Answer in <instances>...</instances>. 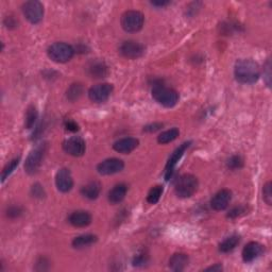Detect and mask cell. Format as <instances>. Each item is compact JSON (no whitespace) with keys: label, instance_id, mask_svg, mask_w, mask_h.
<instances>
[{"label":"cell","instance_id":"obj_27","mask_svg":"<svg viewBox=\"0 0 272 272\" xmlns=\"http://www.w3.org/2000/svg\"><path fill=\"white\" fill-rule=\"evenodd\" d=\"M163 186L161 185H157L152 187V189L150 190V191L148 192V196H147V201L150 203V204H155L159 202V200L161 199V196L162 193H163Z\"/></svg>","mask_w":272,"mask_h":272},{"label":"cell","instance_id":"obj_33","mask_svg":"<svg viewBox=\"0 0 272 272\" xmlns=\"http://www.w3.org/2000/svg\"><path fill=\"white\" fill-rule=\"evenodd\" d=\"M147 262V257L145 254H139V255H136L134 261H133V265L134 266H144V265L146 264Z\"/></svg>","mask_w":272,"mask_h":272},{"label":"cell","instance_id":"obj_30","mask_svg":"<svg viewBox=\"0 0 272 272\" xmlns=\"http://www.w3.org/2000/svg\"><path fill=\"white\" fill-rule=\"evenodd\" d=\"M272 184L271 182H267L266 184L264 185V189H263V199L264 201L266 202L268 205H271L272 204Z\"/></svg>","mask_w":272,"mask_h":272},{"label":"cell","instance_id":"obj_11","mask_svg":"<svg viewBox=\"0 0 272 272\" xmlns=\"http://www.w3.org/2000/svg\"><path fill=\"white\" fill-rule=\"evenodd\" d=\"M125 167V163L119 159H108L105 160L97 166V171L102 176H111L117 172H120Z\"/></svg>","mask_w":272,"mask_h":272},{"label":"cell","instance_id":"obj_14","mask_svg":"<svg viewBox=\"0 0 272 272\" xmlns=\"http://www.w3.org/2000/svg\"><path fill=\"white\" fill-rule=\"evenodd\" d=\"M56 189L62 192H68L74 186V180L67 168H61L55 176Z\"/></svg>","mask_w":272,"mask_h":272},{"label":"cell","instance_id":"obj_31","mask_svg":"<svg viewBox=\"0 0 272 272\" xmlns=\"http://www.w3.org/2000/svg\"><path fill=\"white\" fill-rule=\"evenodd\" d=\"M23 214V210L22 207L19 206H11L8 209V211H6V216L10 217V218H17L19 217Z\"/></svg>","mask_w":272,"mask_h":272},{"label":"cell","instance_id":"obj_18","mask_svg":"<svg viewBox=\"0 0 272 272\" xmlns=\"http://www.w3.org/2000/svg\"><path fill=\"white\" fill-rule=\"evenodd\" d=\"M139 141L138 139H136L134 137H125L121 138L117 141L114 142L113 148L115 151H117L119 153L122 154H128L132 152L134 149H136V147L138 146Z\"/></svg>","mask_w":272,"mask_h":272},{"label":"cell","instance_id":"obj_19","mask_svg":"<svg viewBox=\"0 0 272 272\" xmlns=\"http://www.w3.org/2000/svg\"><path fill=\"white\" fill-rule=\"evenodd\" d=\"M128 186L125 183H119L115 185L109 192V201L112 204H118L127 196Z\"/></svg>","mask_w":272,"mask_h":272},{"label":"cell","instance_id":"obj_15","mask_svg":"<svg viewBox=\"0 0 272 272\" xmlns=\"http://www.w3.org/2000/svg\"><path fill=\"white\" fill-rule=\"evenodd\" d=\"M265 251L264 245L260 243L251 242L245 245L243 250V260L245 263H252L257 260Z\"/></svg>","mask_w":272,"mask_h":272},{"label":"cell","instance_id":"obj_21","mask_svg":"<svg viewBox=\"0 0 272 272\" xmlns=\"http://www.w3.org/2000/svg\"><path fill=\"white\" fill-rule=\"evenodd\" d=\"M101 184L97 181H93V182H89L86 185H84L81 189V193L83 197H85L89 200H95L99 197L101 192Z\"/></svg>","mask_w":272,"mask_h":272},{"label":"cell","instance_id":"obj_25","mask_svg":"<svg viewBox=\"0 0 272 272\" xmlns=\"http://www.w3.org/2000/svg\"><path fill=\"white\" fill-rule=\"evenodd\" d=\"M38 117L37 109L34 106H29L26 112V119H25V127L26 129H32L34 127L35 122Z\"/></svg>","mask_w":272,"mask_h":272},{"label":"cell","instance_id":"obj_8","mask_svg":"<svg viewBox=\"0 0 272 272\" xmlns=\"http://www.w3.org/2000/svg\"><path fill=\"white\" fill-rule=\"evenodd\" d=\"M119 53L121 54L122 56L127 57V59L135 60L144 55L145 47L144 45L138 42L129 40V41H125L120 45Z\"/></svg>","mask_w":272,"mask_h":272},{"label":"cell","instance_id":"obj_28","mask_svg":"<svg viewBox=\"0 0 272 272\" xmlns=\"http://www.w3.org/2000/svg\"><path fill=\"white\" fill-rule=\"evenodd\" d=\"M19 161H21V158H17V159L12 160V161L10 162V163L3 168L2 173H1V182H2V183L4 182L5 179H6V178H9L10 174L16 169V167H17L18 164H19Z\"/></svg>","mask_w":272,"mask_h":272},{"label":"cell","instance_id":"obj_32","mask_svg":"<svg viewBox=\"0 0 272 272\" xmlns=\"http://www.w3.org/2000/svg\"><path fill=\"white\" fill-rule=\"evenodd\" d=\"M245 213V209L244 206H236L234 207V209H232L229 214H228V217L229 218H232V219H234V218H237L239 216H242L244 215V214Z\"/></svg>","mask_w":272,"mask_h":272},{"label":"cell","instance_id":"obj_10","mask_svg":"<svg viewBox=\"0 0 272 272\" xmlns=\"http://www.w3.org/2000/svg\"><path fill=\"white\" fill-rule=\"evenodd\" d=\"M113 93V85L109 83L97 84L90 87L88 90L89 99L96 103H102L109 99V97Z\"/></svg>","mask_w":272,"mask_h":272},{"label":"cell","instance_id":"obj_2","mask_svg":"<svg viewBox=\"0 0 272 272\" xmlns=\"http://www.w3.org/2000/svg\"><path fill=\"white\" fill-rule=\"evenodd\" d=\"M153 99L165 108H172L179 101V94L176 90L165 86L162 83H155L152 87Z\"/></svg>","mask_w":272,"mask_h":272},{"label":"cell","instance_id":"obj_6","mask_svg":"<svg viewBox=\"0 0 272 272\" xmlns=\"http://www.w3.org/2000/svg\"><path fill=\"white\" fill-rule=\"evenodd\" d=\"M23 13L25 17L27 18L31 24L36 25L42 22L44 16V6L40 1H37V0H30V1L24 3Z\"/></svg>","mask_w":272,"mask_h":272},{"label":"cell","instance_id":"obj_5","mask_svg":"<svg viewBox=\"0 0 272 272\" xmlns=\"http://www.w3.org/2000/svg\"><path fill=\"white\" fill-rule=\"evenodd\" d=\"M75 54L74 48L66 43H54L48 48V56L56 63H66Z\"/></svg>","mask_w":272,"mask_h":272},{"label":"cell","instance_id":"obj_37","mask_svg":"<svg viewBox=\"0 0 272 272\" xmlns=\"http://www.w3.org/2000/svg\"><path fill=\"white\" fill-rule=\"evenodd\" d=\"M270 67H271V65H270V60H268L267 61V63H266V65H265V70H267V74H266V82H267V85L268 86H270V78H271V74H270Z\"/></svg>","mask_w":272,"mask_h":272},{"label":"cell","instance_id":"obj_9","mask_svg":"<svg viewBox=\"0 0 272 272\" xmlns=\"http://www.w3.org/2000/svg\"><path fill=\"white\" fill-rule=\"evenodd\" d=\"M63 150L69 155L79 158L85 153L86 144L80 136H73L63 142Z\"/></svg>","mask_w":272,"mask_h":272},{"label":"cell","instance_id":"obj_12","mask_svg":"<svg viewBox=\"0 0 272 272\" xmlns=\"http://www.w3.org/2000/svg\"><path fill=\"white\" fill-rule=\"evenodd\" d=\"M190 144H191L190 141L184 142V144H182L179 148L176 149V151L172 153L170 159L168 160V163H167L166 168H165V179H166V181H168L171 178L174 167H176V165L178 164V162L181 160V158L183 157V154L185 153V151L190 148Z\"/></svg>","mask_w":272,"mask_h":272},{"label":"cell","instance_id":"obj_20","mask_svg":"<svg viewBox=\"0 0 272 272\" xmlns=\"http://www.w3.org/2000/svg\"><path fill=\"white\" fill-rule=\"evenodd\" d=\"M190 258L184 253H176L173 254L169 260V268L172 271L181 272L185 270V268L189 266Z\"/></svg>","mask_w":272,"mask_h":272},{"label":"cell","instance_id":"obj_3","mask_svg":"<svg viewBox=\"0 0 272 272\" xmlns=\"http://www.w3.org/2000/svg\"><path fill=\"white\" fill-rule=\"evenodd\" d=\"M198 186L199 182L195 176H192V174H184V176L180 177V179L177 181L174 190H176L178 197L185 199L191 197L197 191Z\"/></svg>","mask_w":272,"mask_h":272},{"label":"cell","instance_id":"obj_26","mask_svg":"<svg viewBox=\"0 0 272 272\" xmlns=\"http://www.w3.org/2000/svg\"><path fill=\"white\" fill-rule=\"evenodd\" d=\"M82 94H83L82 84L75 83V84H71L70 87L67 89L66 97H67L68 100L74 102V101L79 99L80 97L82 96Z\"/></svg>","mask_w":272,"mask_h":272},{"label":"cell","instance_id":"obj_7","mask_svg":"<svg viewBox=\"0 0 272 272\" xmlns=\"http://www.w3.org/2000/svg\"><path fill=\"white\" fill-rule=\"evenodd\" d=\"M45 150H46V149H45V145H43L34 148L33 150L30 152L27 160L25 162L26 172L29 174H34L37 172V170L40 169V167L42 165Z\"/></svg>","mask_w":272,"mask_h":272},{"label":"cell","instance_id":"obj_29","mask_svg":"<svg viewBox=\"0 0 272 272\" xmlns=\"http://www.w3.org/2000/svg\"><path fill=\"white\" fill-rule=\"evenodd\" d=\"M228 167L232 170H236V169H241L244 166V160L241 157V155H233L229 160L228 163H226Z\"/></svg>","mask_w":272,"mask_h":272},{"label":"cell","instance_id":"obj_39","mask_svg":"<svg viewBox=\"0 0 272 272\" xmlns=\"http://www.w3.org/2000/svg\"><path fill=\"white\" fill-rule=\"evenodd\" d=\"M151 3L155 6H165L167 4H169V1H152Z\"/></svg>","mask_w":272,"mask_h":272},{"label":"cell","instance_id":"obj_22","mask_svg":"<svg viewBox=\"0 0 272 272\" xmlns=\"http://www.w3.org/2000/svg\"><path fill=\"white\" fill-rule=\"evenodd\" d=\"M97 241H98V237L93 234H85V235H81L76 237L73 241V245L76 249H82L88 247V245L95 244Z\"/></svg>","mask_w":272,"mask_h":272},{"label":"cell","instance_id":"obj_23","mask_svg":"<svg viewBox=\"0 0 272 272\" xmlns=\"http://www.w3.org/2000/svg\"><path fill=\"white\" fill-rule=\"evenodd\" d=\"M241 243V236L238 235H232L228 238H225L224 241L219 245V251L222 253H228L234 250L237 245Z\"/></svg>","mask_w":272,"mask_h":272},{"label":"cell","instance_id":"obj_36","mask_svg":"<svg viewBox=\"0 0 272 272\" xmlns=\"http://www.w3.org/2000/svg\"><path fill=\"white\" fill-rule=\"evenodd\" d=\"M163 127V124H153V125H149L147 127H145L144 130L147 132H155L160 130V129Z\"/></svg>","mask_w":272,"mask_h":272},{"label":"cell","instance_id":"obj_35","mask_svg":"<svg viewBox=\"0 0 272 272\" xmlns=\"http://www.w3.org/2000/svg\"><path fill=\"white\" fill-rule=\"evenodd\" d=\"M32 192L35 197H43L44 195V190L43 187L40 184H35L33 187H32Z\"/></svg>","mask_w":272,"mask_h":272},{"label":"cell","instance_id":"obj_34","mask_svg":"<svg viewBox=\"0 0 272 272\" xmlns=\"http://www.w3.org/2000/svg\"><path fill=\"white\" fill-rule=\"evenodd\" d=\"M65 128L70 132H77L78 130H79V126H78L73 120H67L65 122Z\"/></svg>","mask_w":272,"mask_h":272},{"label":"cell","instance_id":"obj_17","mask_svg":"<svg viewBox=\"0 0 272 272\" xmlns=\"http://www.w3.org/2000/svg\"><path fill=\"white\" fill-rule=\"evenodd\" d=\"M68 221L71 225L76 228H85L92 222V216L88 212L85 211H77L70 214Z\"/></svg>","mask_w":272,"mask_h":272},{"label":"cell","instance_id":"obj_38","mask_svg":"<svg viewBox=\"0 0 272 272\" xmlns=\"http://www.w3.org/2000/svg\"><path fill=\"white\" fill-rule=\"evenodd\" d=\"M221 270H222V266L220 264H216L215 266H212V267H209L205 269V271H216V272H219Z\"/></svg>","mask_w":272,"mask_h":272},{"label":"cell","instance_id":"obj_24","mask_svg":"<svg viewBox=\"0 0 272 272\" xmlns=\"http://www.w3.org/2000/svg\"><path fill=\"white\" fill-rule=\"evenodd\" d=\"M179 134H180V131H179V129H177V128H172V129H170V130H167L163 133H161L158 136L159 144L165 145V144H168V142H171L174 139L178 138Z\"/></svg>","mask_w":272,"mask_h":272},{"label":"cell","instance_id":"obj_13","mask_svg":"<svg viewBox=\"0 0 272 272\" xmlns=\"http://www.w3.org/2000/svg\"><path fill=\"white\" fill-rule=\"evenodd\" d=\"M87 75L94 79H102L109 75V68L107 64L102 60L96 59L87 63L85 67Z\"/></svg>","mask_w":272,"mask_h":272},{"label":"cell","instance_id":"obj_16","mask_svg":"<svg viewBox=\"0 0 272 272\" xmlns=\"http://www.w3.org/2000/svg\"><path fill=\"white\" fill-rule=\"evenodd\" d=\"M232 199V192L229 190H219L215 196L213 197L211 205L215 211H224L229 206Z\"/></svg>","mask_w":272,"mask_h":272},{"label":"cell","instance_id":"obj_4","mask_svg":"<svg viewBox=\"0 0 272 272\" xmlns=\"http://www.w3.org/2000/svg\"><path fill=\"white\" fill-rule=\"evenodd\" d=\"M145 17L139 11L130 10L125 12L121 16V27L126 32H138L144 26Z\"/></svg>","mask_w":272,"mask_h":272},{"label":"cell","instance_id":"obj_1","mask_svg":"<svg viewBox=\"0 0 272 272\" xmlns=\"http://www.w3.org/2000/svg\"><path fill=\"white\" fill-rule=\"evenodd\" d=\"M235 79L242 84H253L261 77V67L258 63L251 59L238 60L234 67Z\"/></svg>","mask_w":272,"mask_h":272}]
</instances>
